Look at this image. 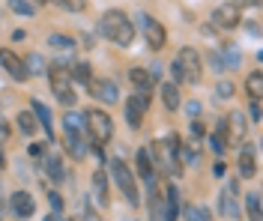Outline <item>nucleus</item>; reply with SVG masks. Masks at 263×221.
<instances>
[{"label": "nucleus", "mask_w": 263, "mask_h": 221, "mask_svg": "<svg viewBox=\"0 0 263 221\" xmlns=\"http://www.w3.org/2000/svg\"><path fill=\"white\" fill-rule=\"evenodd\" d=\"M99 33L108 42H114L117 48H129L132 39H135V24H132V18L123 9H108L99 18Z\"/></svg>", "instance_id": "obj_1"}, {"label": "nucleus", "mask_w": 263, "mask_h": 221, "mask_svg": "<svg viewBox=\"0 0 263 221\" xmlns=\"http://www.w3.org/2000/svg\"><path fill=\"white\" fill-rule=\"evenodd\" d=\"M149 158H153V168L164 170L171 176H180L182 173V162H180V137L171 135L164 140H153L147 147Z\"/></svg>", "instance_id": "obj_2"}, {"label": "nucleus", "mask_w": 263, "mask_h": 221, "mask_svg": "<svg viewBox=\"0 0 263 221\" xmlns=\"http://www.w3.org/2000/svg\"><path fill=\"white\" fill-rule=\"evenodd\" d=\"M171 75H174V84H197L203 78V60L200 51H195L192 45H185L177 51L174 63H171Z\"/></svg>", "instance_id": "obj_3"}, {"label": "nucleus", "mask_w": 263, "mask_h": 221, "mask_svg": "<svg viewBox=\"0 0 263 221\" xmlns=\"http://www.w3.org/2000/svg\"><path fill=\"white\" fill-rule=\"evenodd\" d=\"M84 132L90 135L93 147H105L114 137V119L99 108H90V111H84Z\"/></svg>", "instance_id": "obj_4"}, {"label": "nucleus", "mask_w": 263, "mask_h": 221, "mask_svg": "<svg viewBox=\"0 0 263 221\" xmlns=\"http://www.w3.org/2000/svg\"><path fill=\"white\" fill-rule=\"evenodd\" d=\"M108 173L114 176V183H117V188L123 191L126 204H129V206H138V204H141V191H138V183H135V173L129 170V165H126L123 158H111Z\"/></svg>", "instance_id": "obj_5"}, {"label": "nucleus", "mask_w": 263, "mask_h": 221, "mask_svg": "<svg viewBox=\"0 0 263 221\" xmlns=\"http://www.w3.org/2000/svg\"><path fill=\"white\" fill-rule=\"evenodd\" d=\"M48 84H51V93L60 99L63 105H72L78 102L75 99V84H72V78H69V66H63V63H54V66H48Z\"/></svg>", "instance_id": "obj_6"}, {"label": "nucleus", "mask_w": 263, "mask_h": 221, "mask_svg": "<svg viewBox=\"0 0 263 221\" xmlns=\"http://www.w3.org/2000/svg\"><path fill=\"white\" fill-rule=\"evenodd\" d=\"M123 108H126V123H129V129H141L144 114H147V108H149V99H147V96L132 93L129 99L123 102Z\"/></svg>", "instance_id": "obj_7"}, {"label": "nucleus", "mask_w": 263, "mask_h": 221, "mask_svg": "<svg viewBox=\"0 0 263 221\" xmlns=\"http://www.w3.org/2000/svg\"><path fill=\"white\" fill-rule=\"evenodd\" d=\"M239 21H242V12L233 3H224V6L213 9V24H218V30H233V27H239Z\"/></svg>", "instance_id": "obj_8"}, {"label": "nucleus", "mask_w": 263, "mask_h": 221, "mask_svg": "<svg viewBox=\"0 0 263 221\" xmlns=\"http://www.w3.org/2000/svg\"><path fill=\"white\" fill-rule=\"evenodd\" d=\"M87 87H90V96L99 99V102H105V105H117V102H120V90H117V84L111 81V78L90 81Z\"/></svg>", "instance_id": "obj_9"}, {"label": "nucleus", "mask_w": 263, "mask_h": 221, "mask_svg": "<svg viewBox=\"0 0 263 221\" xmlns=\"http://www.w3.org/2000/svg\"><path fill=\"white\" fill-rule=\"evenodd\" d=\"M0 66L9 72V78H15V81H27L30 75H27V66H24V60L18 57L12 48H0Z\"/></svg>", "instance_id": "obj_10"}, {"label": "nucleus", "mask_w": 263, "mask_h": 221, "mask_svg": "<svg viewBox=\"0 0 263 221\" xmlns=\"http://www.w3.org/2000/svg\"><path fill=\"white\" fill-rule=\"evenodd\" d=\"M141 24H144V36H147V45L153 51H162L164 42H167V33H164V27L156 21L153 15H141Z\"/></svg>", "instance_id": "obj_11"}, {"label": "nucleus", "mask_w": 263, "mask_h": 221, "mask_svg": "<svg viewBox=\"0 0 263 221\" xmlns=\"http://www.w3.org/2000/svg\"><path fill=\"white\" fill-rule=\"evenodd\" d=\"M129 84L135 87V93H138V96H147V99H149V93H153L156 81H153V72L135 66V69H129Z\"/></svg>", "instance_id": "obj_12"}, {"label": "nucleus", "mask_w": 263, "mask_h": 221, "mask_svg": "<svg viewBox=\"0 0 263 221\" xmlns=\"http://www.w3.org/2000/svg\"><path fill=\"white\" fill-rule=\"evenodd\" d=\"M162 209H164V221L180 218V191L171 186V183L162 188Z\"/></svg>", "instance_id": "obj_13"}, {"label": "nucleus", "mask_w": 263, "mask_h": 221, "mask_svg": "<svg viewBox=\"0 0 263 221\" xmlns=\"http://www.w3.org/2000/svg\"><path fill=\"white\" fill-rule=\"evenodd\" d=\"M63 144H66V153L72 155L75 162H81L84 155L90 153V144L84 140V132H66V135H63Z\"/></svg>", "instance_id": "obj_14"}, {"label": "nucleus", "mask_w": 263, "mask_h": 221, "mask_svg": "<svg viewBox=\"0 0 263 221\" xmlns=\"http://www.w3.org/2000/svg\"><path fill=\"white\" fill-rule=\"evenodd\" d=\"M30 111L33 117H36V123H39V129H45V135L54 137V117H51V108L42 99H30Z\"/></svg>", "instance_id": "obj_15"}, {"label": "nucleus", "mask_w": 263, "mask_h": 221, "mask_svg": "<svg viewBox=\"0 0 263 221\" xmlns=\"http://www.w3.org/2000/svg\"><path fill=\"white\" fill-rule=\"evenodd\" d=\"M239 176L242 179H254L257 176V147H242L239 153Z\"/></svg>", "instance_id": "obj_16"}, {"label": "nucleus", "mask_w": 263, "mask_h": 221, "mask_svg": "<svg viewBox=\"0 0 263 221\" xmlns=\"http://www.w3.org/2000/svg\"><path fill=\"white\" fill-rule=\"evenodd\" d=\"M9 206H12V212H15L18 218H30L33 212H36V200L30 197V191H15L9 197Z\"/></svg>", "instance_id": "obj_17"}, {"label": "nucleus", "mask_w": 263, "mask_h": 221, "mask_svg": "<svg viewBox=\"0 0 263 221\" xmlns=\"http://www.w3.org/2000/svg\"><path fill=\"white\" fill-rule=\"evenodd\" d=\"M221 215H228L230 221H239V200H236V183H230L221 194Z\"/></svg>", "instance_id": "obj_18"}, {"label": "nucleus", "mask_w": 263, "mask_h": 221, "mask_svg": "<svg viewBox=\"0 0 263 221\" xmlns=\"http://www.w3.org/2000/svg\"><path fill=\"white\" fill-rule=\"evenodd\" d=\"M93 197H96L99 206H108V173L105 170H96L93 173Z\"/></svg>", "instance_id": "obj_19"}, {"label": "nucleus", "mask_w": 263, "mask_h": 221, "mask_svg": "<svg viewBox=\"0 0 263 221\" xmlns=\"http://www.w3.org/2000/svg\"><path fill=\"white\" fill-rule=\"evenodd\" d=\"M45 173H48L51 183H63L66 179V168H63V162H60V155L57 153L45 155Z\"/></svg>", "instance_id": "obj_20"}, {"label": "nucleus", "mask_w": 263, "mask_h": 221, "mask_svg": "<svg viewBox=\"0 0 263 221\" xmlns=\"http://www.w3.org/2000/svg\"><path fill=\"white\" fill-rule=\"evenodd\" d=\"M69 78H72V84H90L93 81V69H90V63H84V60H78V63H72L69 66Z\"/></svg>", "instance_id": "obj_21"}, {"label": "nucleus", "mask_w": 263, "mask_h": 221, "mask_svg": "<svg viewBox=\"0 0 263 221\" xmlns=\"http://www.w3.org/2000/svg\"><path fill=\"white\" fill-rule=\"evenodd\" d=\"M162 102L167 111H180L182 108V96L177 84H162Z\"/></svg>", "instance_id": "obj_22"}, {"label": "nucleus", "mask_w": 263, "mask_h": 221, "mask_svg": "<svg viewBox=\"0 0 263 221\" xmlns=\"http://www.w3.org/2000/svg\"><path fill=\"white\" fill-rule=\"evenodd\" d=\"M48 48L51 51H60V54H72L75 51V39L66 33H51L48 36Z\"/></svg>", "instance_id": "obj_23"}, {"label": "nucleus", "mask_w": 263, "mask_h": 221, "mask_svg": "<svg viewBox=\"0 0 263 221\" xmlns=\"http://www.w3.org/2000/svg\"><path fill=\"white\" fill-rule=\"evenodd\" d=\"M246 90H248V96H251V102H260L263 99V75L260 72H251L246 78Z\"/></svg>", "instance_id": "obj_24"}, {"label": "nucleus", "mask_w": 263, "mask_h": 221, "mask_svg": "<svg viewBox=\"0 0 263 221\" xmlns=\"http://www.w3.org/2000/svg\"><path fill=\"white\" fill-rule=\"evenodd\" d=\"M15 123H18V129H21L27 137H33L36 135V129H39V123H36V117H33V111H21V114L15 117Z\"/></svg>", "instance_id": "obj_25"}, {"label": "nucleus", "mask_w": 263, "mask_h": 221, "mask_svg": "<svg viewBox=\"0 0 263 221\" xmlns=\"http://www.w3.org/2000/svg\"><path fill=\"white\" fill-rule=\"evenodd\" d=\"M185 221H213V212L203 204H189L185 206Z\"/></svg>", "instance_id": "obj_26"}, {"label": "nucleus", "mask_w": 263, "mask_h": 221, "mask_svg": "<svg viewBox=\"0 0 263 221\" xmlns=\"http://www.w3.org/2000/svg\"><path fill=\"white\" fill-rule=\"evenodd\" d=\"M24 66H27V75H45V72H48L45 60H42V54H27Z\"/></svg>", "instance_id": "obj_27"}, {"label": "nucleus", "mask_w": 263, "mask_h": 221, "mask_svg": "<svg viewBox=\"0 0 263 221\" xmlns=\"http://www.w3.org/2000/svg\"><path fill=\"white\" fill-rule=\"evenodd\" d=\"M224 123H228V135L233 132L236 137H242V135H246V129H248V126H246V117H242L239 111H236V114H230V117L224 119Z\"/></svg>", "instance_id": "obj_28"}, {"label": "nucleus", "mask_w": 263, "mask_h": 221, "mask_svg": "<svg viewBox=\"0 0 263 221\" xmlns=\"http://www.w3.org/2000/svg\"><path fill=\"white\" fill-rule=\"evenodd\" d=\"M149 221H164L162 191H153V194H149Z\"/></svg>", "instance_id": "obj_29"}, {"label": "nucleus", "mask_w": 263, "mask_h": 221, "mask_svg": "<svg viewBox=\"0 0 263 221\" xmlns=\"http://www.w3.org/2000/svg\"><path fill=\"white\" fill-rule=\"evenodd\" d=\"M246 209H248V221H260V194L257 191L246 194Z\"/></svg>", "instance_id": "obj_30"}, {"label": "nucleus", "mask_w": 263, "mask_h": 221, "mask_svg": "<svg viewBox=\"0 0 263 221\" xmlns=\"http://www.w3.org/2000/svg\"><path fill=\"white\" fill-rule=\"evenodd\" d=\"M9 6H12V12L15 15H36V3L33 0H9Z\"/></svg>", "instance_id": "obj_31"}, {"label": "nucleus", "mask_w": 263, "mask_h": 221, "mask_svg": "<svg viewBox=\"0 0 263 221\" xmlns=\"http://www.w3.org/2000/svg\"><path fill=\"white\" fill-rule=\"evenodd\" d=\"M210 144H213V153L215 155H224V153H228V137H224V135H218V132H215V135L210 137Z\"/></svg>", "instance_id": "obj_32"}, {"label": "nucleus", "mask_w": 263, "mask_h": 221, "mask_svg": "<svg viewBox=\"0 0 263 221\" xmlns=\"http://www.w3.org/2000/svg\"><path fill=\"white\" fill-rule=\"evenodd\" d=\"M63 9H69V12H81V9H87V0H57Z\"/></svg>", "instance_id": "obj_33"}, {"label": "nucleus", "mask_w": 263, "mask_h": 221, "mask_svg": "<svg viewBox=\"0 0 263 221\" xmlns=\"http://www.w3.org/2000/svg\"><path fill=\"white\" fill-rule=\"evenodd\" d=\"M48 204H51V212H54V215H60V212H63V197H60L57 191H51V194H48Z\"/></svg>", "instance_id": "obj_34"}, {"label": "nucleus", "mask_w": 263, "mask_h": 221, "mask_svg": "<svg viewBox=\"0 0 263 221\" xmlns=\"http://www.w3.org/2000/svg\"><path fill=\"white\" fill-rule=\"evenodd\" d=\"M215 96L230 99V96H233V84H230V81H218V87H215Z\"/></svg>", "instance_id": "obj_35"}, {"label": "nucleus", "mask_w": 263, "mask_h": 221, "mask_svg": "<svg viewBox=\"0 0 263 221\" xmlns=\"http://www.w3.org/2000/svg\"><path fill=\"white\" fill-rule=\"evenodd\" d=\"M189 132H192V137H203V123H200V119H192Z\"/></svg>", "instance_id": "obj_36"}, {"label": "nucleus", "mask_w": 263, "mask_h": 221, "mask_svg": "<svg viewBox=\"0 0 263 221\" xmlns=\"http://www.w3.org/2000/svg\"><path fill=\"white\" fill-rule=\"evenodd\" d=\"M185 114H189V117L195 119L197 114H200V102H189V105H185Z\"/></svg>", "instance_id": "obj_37"}, {"label": "nucleus", "mask_w": 263, "mask_h": 221, "mask_svg": "<svg viewBox=\"0 0 263 221\" xmlns=\"http://www.w3.org/2000/svg\"><path fill=\"white\" fill-rule=\"evenodd\" d=\"M30 155H33V158H42V155H45V147H42V144H33Z\"/></svg>", "instance_id": "obj_38"}, {"label": "nucleus", "mask_w": 263, "mask_h": 221, "mask_svg": "<svg viewBox=\"0 0 263 221\" xmlns=\"http://www.w3.org/2000/svg\"><path fill=\"white\" fill-rule=\"evenodd\" d=\"M210 63H213L215 72H221V69H224V63H221V54H213V57H210Z\"/></svg>", "instance_id": "obj_39"}, {"label": "nucleus", "mask_w": 263, "mask_h": 221, "mask_svg": "<svg viewBox=\"0 0 263 221\" xmlns=\"http://www.w3.org/2000/svg\"><path fill=\"white\" fill-rule=\"evenodd\" d=\"M251 119L260 123V102H251Z\"/></svg>", "instance_id": "obj_40"}, {"label": "nucleus", "mask_w": 263, "mask_h": 221, "mask_svg": "<svg viewBox=\"0 0 263 221\" xmlns=\"http://www.w3.org/2000/svg\"><path fill=\"white\" fill-rule=\"evenodd\" d=\"M213 173H215V176H224V165H221V162H215V168H213Z\"/></svg>", "instance_id": "obj_41"}, {"label": "nucleus", "mask_w": 263, "mask_h": 221, "mask_svg": "<svg viewBox=\"0 0 263 221\" xmlns=\"http://www.w3.org/2000/svg\"><path fill=\"white\" fill-rule=\"evenodd\" d=\"M84 221H99V218H96V212H93V209H87V212H84Z\"/></svg>", "instance_id": "obj_42"}, {"label": "nucleus", "mask_w": 263, "mask_h": 221, "mask_svg": "<svg viewBox=\"0 0 263 221\" xmlns=\"http://www.w3.org/2000/svg\"><path fill=\"white\" fill-rule=\"evenodd\" d=\"M6 168V155H3V150H0V170Z\"/></svg>", "instance_id": "obj_43"}, {"label": "nucleus", "mask_w": 263, "mask_h": 221, "mask_svg": "<svg viewBox=\"0 0 263 221\" xmlns=\"http://www.w3.org/2000/svg\"><path fill=\"white\" fill-rule=\"evenodd\" d=\"M33 3H36V6H42V3H48V0H33Z\"/></svg>", "instance_id": "obj_44"}, {"label": "nucleus", "mask_w": 263, "mask_h": 221, "mask_svg": "<svg viewBox=\"0 0 263 221\" xmlns=\"http://www.w3.org/2000/svg\"><path fill=\"white\" fill-rule=\"evenodd\" d=\"M45 221H60V218H57V215H48V218H45Z\"/></svg>", "instance_id": "obj_45"}]
</instances>
